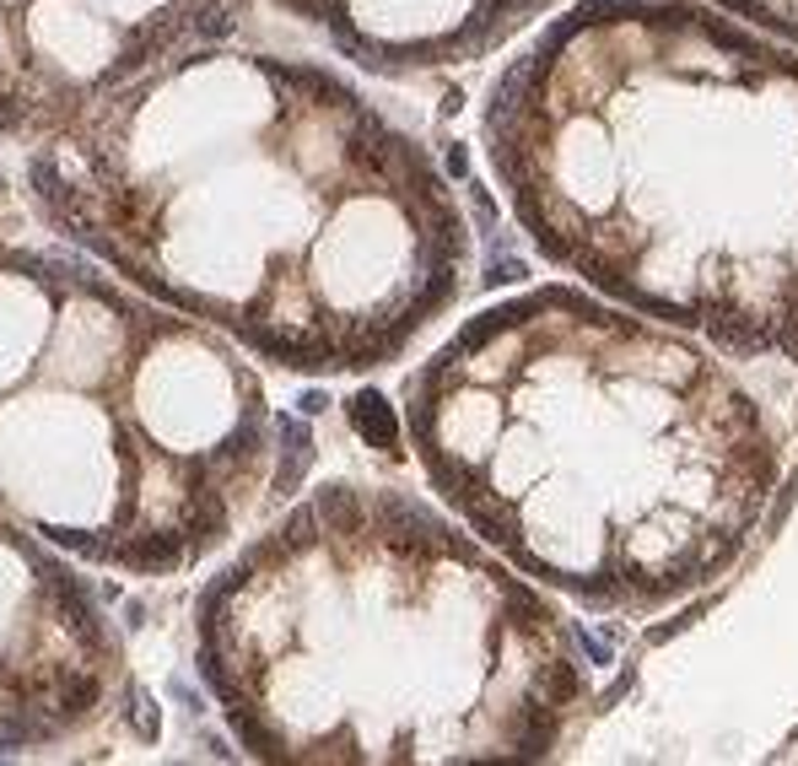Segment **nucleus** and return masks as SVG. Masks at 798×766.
Returning a JSON list of instances; mask_svg holds the SVG:
<instances>
[{"mask_svg": "<svg viewBox=\"0 0 798 766\" xmlns=\"http://www.w3.org/2000/svg\"><path fill=\"white\" fill-rule=\"evenodd\" d=\"M491 136L556 260L798 362V54L707 11H583L502 76Z\"/></svg>", "mask_w": 798, "mask_h": 766, "instance_id": "obj_1", "label": "nucleus"}, {"mask_svg": "<svg viewBox=\"0 0 798 766\" xmlns=\"http://www.w3.org/2000/svg\"><path fill=\"white\" fill-rule=\"evenodd\" d=\"M421 432L485 540L599 600L718 578L783 469L712 356L572 303L480 313L421 384Z\"/></svg>", "mask_w": 798, "mask_h": 766, "instance_id": "obj_2", "label": "nucleus"}, {"mask_svg": "<svg viewBox=\"0 0 798 766\" xmlns=\"http://www.w3.org/2000/svg\"><path fill=\"white\" fill-rule=\"evenodd\" d=\"M183 27H189V0H167L157 16H147V22H141V27H136V33L125 38L119 60H114V65H109L103 76H98V87H119V81H125L130 71H141V65H147L152 54H162V49H167V43H173V38L183 33Z\"/></svg>", "mask_w": 798, "mask_h": 766, "instance_id": "obj_3", "label": "nucleus"}, {"mask_svg": "<svg viewBox=\"0 0 798 766\" xmlns=\"http://www.w3.org/2000/svg\"><path fill=\"white\" fill-rule=\"evenodd\" d=\"M351 427H356L372 449H394V443H400V422H394V411H389V400H383L378 389H362V394L351 400Z\"/></svg>", "mask_w": 798, "mask_h": 766, "instance_id": "obj_4", "label": "nucleus"}, {"mask_svg": "<svg viewBox=\"0 0 798 766\" xmlns=\"http://www.w3.org/2000/svg\"><path fill=\"white\" fill-rule=\"evenodd\" d=\"M33 184H38V200H43L49 222H54V227H65V233L76 238V233H81V222L71 216V184L60 178L54 156H33Z\"/></svg>", "mask_w": 798, "mask_h": 766, "instance_id": "obj_5", "label": "nucleus"}, {"mask_svg": "<svg viewBox=\"0 0 798 766\" xmlns=\"http://www.w3.org/2000/svg\"><path fill=\"white\" fill-rule=\"evenodd\" d=\"M189 33L205 43H227L238 33V5L232 0H194L189 5Z\"/></svg>", "mask_w": 798, "mask_h": 766, "instance_id": "obj_6", "label": "nucleus"}, {"mask_svg": "<svg viewBox=\"0 0 798 766\" xmlns=\"http://www.w3.org/2000/svg\"><path fill=\"white\" fill-rule=\"evenodd\" d=\"M98 696H103L98 675H60V729L76 724V718H87L98 707Z\"/></svg>", "mask_w": 798, "mask_h": 766, "instance_id": "obj_7", "label": "nucleus"}, {"mask_svg": "<svg viewBox=\"0 0 798 766\" xmlns=\"http://www.w3.org/2000/svg\"><path fill=\"white\" fill-rule=\"evenodd\" d=\"M729 5H739L745 16H756V22L777 27L783 38H794V43H798V0H729Z\"/></svg>", "mask_w": 798, "mask_h": 766, "instance_id": "obj_8", "label": "nucleus"}, {"mask_svg": "<svg viewBox=\"0 0 798 766\" xmlns=\"http://www.w3.org/2000/svg\"><path fill=\"white\" fill-rule=\"evenodd\" d=\"M130 702H136V707H130V718H136V734H141V740L152 745V740L162 734V707H157V696H152L147 686H136V691H130Z\"/></svg>", "mask_w": 798, "mask_h": 766, "instance_id": "obj_9", "label": "nucleus"}, {"mask_svg": "<svg viewBox=\"0 0 798 766\" xmlns=\"http://www.w3.org/2000/svg\"><path fill=\"white\" fill-rule=\"evenodd\" d=\"M276 438H281V454H314L308 416H276Z\"/></svg>", "mask_w": 798, "mask_h": 766, "instance_id": "obj_10", "label": "nucleus"}, {"mask_svg": "<svg viewBox=\"0 0 798 766\" xmlns=\"http://www.w3.org/2000/svg\"><path fill=\"white\" fill-rule=\"evenodd\" d=\"M27 740H38L33 718H27V713H5V718H0V751H16V745H27Z\"/></svg>", "mask_w": 798, "mask_h": 766, "instance_id": "obj_11", "label": "nucleus"}, {"mask_svg": "<svg viewBox=\"0 0 798 766\" xmlns=\"http://www.w3.org/2000/svg\"><path fill=\"white\" fill-rule=\"evenodd\" d=\"M572 637L583 642V653H588V664H616V648H610V637H594L588 626H578Z\"/></svg>", "mask_w": 798, "mask_h": 766, "instance_id": "obj_12", "label": "nucleus"}, {"mask_svg": "<svg viewBox=\"0 0 798 766\" xmlns=\"http://www.w3.org/2000/svg\"><path fill=\"white\" fill-rule=\"evenodd\" d=\"M324 411H329V394H324V389H303L297 416H308V422H314V416H324Z\"/></svg>", "mask_w": 798, "mask_h": 766, "instance_id": "obj_13", "label": "nucleus"}, {"mask_svg": "<svg viewBox=\"0 0 798 766\" xmlns=\"http://www.w3.org/2000/svg\"><path fill=\"white\" fill-rule=\"evenodd\" d=\"M523 276V260H491V271H485V281H518Z\"/></svg>", "mask_w": 798, "mask_h": 766, "instance_id": "obj_14", "label": "nucleus"}, {"mask_svg": "<svg viewBox=\"0 0 798 766\" xmlns=\"http://www.w3.org/2000/svg\"><path fill=\"white\" fill-rule=\"evenodd\" d=\"M22 120H27V109H22L16 98H0V130H16Z\"/></svg>", "mask_w": 798, "mask_h": 766, "instance_id": "obj_15", "label": "nucleus"}, {"mask_svg": "<svg viewBox=\"0 0 798 766\" xmlns=\"http://www.w3.org/2000/svg\"><path fill=\"white\" fill-rule=\"evenodd\" d=\"M173 702L189 707V713H200V696H194V686H183V680H173Z\"/></svg>", "mask_w": 798, "mask_h": 766, "instance_id": "obj_16", "label": "nucleus"}, {"mask_svg": "<svg viewBox=\"0 0 798 766\" xmlns=\"http://www.w3.org/2000/svg\"><path fill=\"white\" fill-rule=\"evenodd\" d=\"M448 173H454V178H465V173H470V156H465V147H448Z\"/></svg>", "mask_w": 798, "mask_h": 766, "instance_id": "obj_17", "label": "nucleus"}, {"mask_svg": "<svg viewBox=\"0 0 798 766\" xmlns=\"http://www.w3.org/2000/svg\"><path fill=\"white\" fill-rule=\"evenodd\" d=\"M125 620L141 626V620H147V600H125Z\"/></svg>", "mask_w": 798, "mask_h": 766, "instance_id": "obj_18", "label": "nucleus"}, {"mask_svg": "<svg viewBox=\"0 0 798 766\" xmlns=\"http://www.w3.org/2000/svg\"><path fill=\"white\" fill-rule=\"evenodd\" d=\"M232 5H243V0H232Z\"/></svg>", "mask_w": 798, "mask_h": 766, "instance_id": "obj_19", "label": "nucleus"}]
</instances>
